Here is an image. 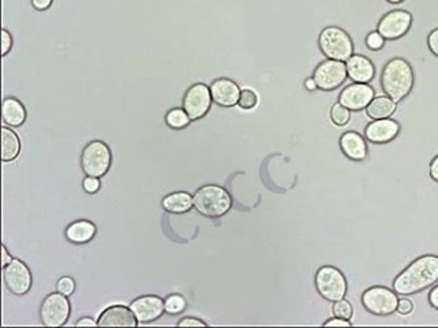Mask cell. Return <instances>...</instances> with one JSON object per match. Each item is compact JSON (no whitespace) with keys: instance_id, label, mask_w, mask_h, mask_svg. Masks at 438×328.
<instances>
[{"instance_id":"cell-1","label":"cell","mask_w":438,"mask_h":328,"mask_svg":"<svg viewBox=\"0 0 438 328\" xmlns=\"http://www.w3.org/2000/svg\"><path fill=\"white\" fill-rule=\"evenodd\" d=\"M438 282V256L425 254L412 261L393 281L398 295H412Z\"/></svg>"},{"instance_id":"cell-2","label":"cell","mask_w":438,"mask_h":328,"mask_svg":"<svg viewBox=\"0 0 438 328\" xmlns=\"http://www.w3.org/2000/svg\"><path fill=\"white\" fill-rule=\"evenodd\" d=\"M382 89L393 101H400L408 96L414 86V72L407 60L392 59L386 63L382 72Z\"/></svg>"},{"instance_id":"cell-3","label":"cell","mask_w":438,"mask_h":328,"mask_svg":"<svg viewBox=\"0 0 438 328\" xmlns=\"http://www.w3.org/2000/svg\"><path fill=\"white\" fill-rule=\"evenodd\" d=\"M195 210L206 217H220L230 211L232 197L222 186L206 185L193 196Z\"/></svg>"},{"instance_id":"cell-4","label":"cell","mask_w":438,"mask_h":328,"mask_svg":"<svg viewBox=\"0 0 438 328\" xmlns=\"http://www.w3.org/2000/svg\"><path fill=\"white\" fill-rule=\"evenodd\" d=\"M111 162L113 156L108 145L100 140L88 142L81 154V169L86 176H104L111 167Z\"/></svg>"},{"instance_id":"cell-5","label":"cell","mask_w":438,"mask_h":328,"mask_svg":"<svg viewBox=\"0 0 438 328\" xmlns=\"http://www.w3.org/2000/svg\"><path fill=\"white\" fill-rule=\"evenodd\" d=\"M319 48L325 57L347 62L354 55V44L348 33L337 26H329L319 36Z\"/></svg>"},{"instance_id":"cell-6","label":"cell","mask_w":438,"mask_h":328,"mask_svg":"<svg viewBox=\"0 0 438 328\" xmlns=\"http://www.w3.org/2000/svg\"><path fill=\"white\" fill-rule=\"evenodd\" d=\"M72 305L67 295L52 293L44 298L40 307L41 324L45 327H62L67 323Z\"/></svg>"},{"instance_id":"cell-7","label":"cell","mask_w":438,"mask_h":328,"mask_svg":"<svg viewBox=\"0 0 438 328\" xmlns=\"http://www.w3.org/2000/svg\"><path fill=\"white\" fill-rule=\"evenodd\" d=\"M315 286L319 294L330 301L336 302L347 294V279L341 271L332 266L320 267L315 275Z\"/></svg>"},{"instance_id":"cell-8","label":"cell","mask_w":438,"mask_h":328,"mask_svg":"<svg viewBox=\"0 0 438 328\" xmlns=\"http://www.w3.org/2000/svg\"><path fill=\"white\" fill-rule=\"evenodd\" d=\"M361 304L373 315L389 316L398 310V293L388 288L374 286L363 293Z\"/></svg>"},{"instance_id":"cell-9","label":"cell","mask_w":438,"mask_h":328,"mask_svg":"<svg viewBox=\"0 0 438 328\" xmlns=\"http://www.w3.org/2000/svg\"><path fill=\"white\" fill-rule=\"evenodd\" d=\"M211 103L213 97L210 88L199 82L186 91L182 100V108L191 118V120H199L203 116L207 115L211 108Z\"/></svg>"},{"instance_id":"cell-10","label":"cell","mask_w":438,"mask_h":328,"mask_svg":"<svg viewBox=\"0 0 438 328\" xmlns=\"http://www.w3.org/2000/svg\"><path fill=\"white\" fill-rule=\"evenodd\" d=\"M3 281L7 290L14 295H25L32 289V273L20 259H13V261L3 268Z\"/></svg>"},{"instance_id":"cell-11","label":"cell","mask_w":438,"mask_h":328,"mask_svg":"<svg viewBox=\"0 0 438 328\" xmlns=\"http://www.w3.org/2000/svg\"><path fill=\"white\" fill-rule=\"evenodd\" d=\"M347 76V64L344 62L329 59L319 64L313 78L319 89L333 91L344 84Z\"/></svg>"},{"instance_id":"cell-12","label":"cell","mask_w":438,"mask_h":328,"mask_svg":"<svg viewBox=\"0 0 438 328\" xmlns=\"http://www.w3.org/2000/svg\"><path fill=\"white\" fill-rule=\"evenodd\" d=\"M411 22H412V17L410 13L403 11V10L391 11L379 21L378 33L383 39H400L408 32Z\"/></svg>"},{"instance_id":"cell-13","label":"cell","mask_w":438,"mask_h":328,"mask_svg":"<svg viewBox=\"0 0 438 328\" xmlns=\"http://www.w3.org/2000/svg\"><path fill=\"white\" fill-rule=\"evenodd\" d=\"M130 309L133 310L136 319L140 324L152 323L162 317V315L166 312L164 301L158 295H142L132 301Z\"/></svg>"},{"instance_id":"cell-14","label":"cell","mask_w":438,"mask_h":328,"mask_svg":"<svg viewBox=\"0 0 438 328\" xmlns=\"http://www.w3.org/2000/svg\"><path fill=\"white\" fill-rule=\"evenodd\" d=\"M339 104L347 107L349 111H359L367 108L374 98V89L367 84H352L339 94Z\"/></svg>"},{"instance_id":"cell-15","label":"cell","mask_w":438,"mask_h":328,"mask_svg":"<svg viewBox=\"0 0 438 328\" xmlns=\"http://www.w3.org/2000/svg\"><path fill=\"white\" fill-rule=\"evenodd\" d=\"M139 320L136 319L130 307L113 305L104 309L98 320L100 327H137Z\"/></svg>"},{"instance_id":"cell-16","label":"cell","mask_w":438,"mask_h":328,"mask_svg":"<svg viewBox=\"0 0 438 328\" xmlns=\"http://www.w3.org/2000/svg\"><path fill=\"white\" fill-rule=\"evenodd\" d=\"M211 97L215 104L220 107H235L239 104L240 91L239 85L229 79V78H219L215 79L211 86Z\"/></svg>"},{"instance_id":"cell-17","label":"cell","mask_w":438,"mask_h":328,"mask_svg":"<svg viewBox=\"0 0 438 328\" xmlns=\"http://www.w3.org/2000/svg\"><path fill=\"white\" fill-rule=\"evenodd\" d=\"M400 132V125L396 120H392L389 118L385 119H377L371 123L364 130L366 138L370 142L374 144H386L398 137Z\"/></svg>"},{"instance_id":"cell-18","label":"cell","mask_w":438,"mask_h":328,"mask_svg":"<svg viewBox=\"0 0 438 328\" xmlns=\"http://www.w3.org/2000/svg\"><path fill=\"white\" fill-rule=\"evenodd\" d=\"M347 73L348 77L351 78L354 82L358 84H367L370 82L374 74H376V69L371 63V60L361 57V55H352L351 58L347 60Z\"/></svg>"},{"instance_id":"cell-19","label":"cell","mask_w":438,"mask_h":328,"mask_svg":"<svg viewBox=\"0 0 438 328\" xmlns=\"http://www.w3.org/2000/svg\"><path fill=\"white\" fill-rule=\"evenodd\" d=\"M98 232V227L95 223L81 219L70 223L66 229V238L69 242L76 244V245H84L91 242Z\"/></svg>"},{"instance_id":"cell-20","label":"cell","mask_w":438,"mask_h":328,"mask_svg":"<svg viewBox=\"0 0 438 328\" xmlns=\"http://www.w3.org/2000/svg\"><path fill=\"white\" fill-rule=\"evenodd\" d=\"M339 148L342 154L355 162H361L367 156L366 142L363 137L355 132H347L341 135Z\"/></svg>"},{"instance_id":"cell-21","label":"cell","mask_w":438,"mask_h":328,"mask_svg":"<svg viewBox=\"0 0 438 328\" xmlns=\"http://www.w3.org/2000/svg\"><path fill=\"white\" fill-rule=\"evenodd\" d=\"M3 123L10 128H20L26 120V110L16 97H7L1 104Z\"/></svg>"},{"instance_id":"cell-22","label":"cell","mask_w":438,"mask_h":328,"mask_svg":"<svg viewBox=\"0 0 438 328\" xmlns=\"http://www.w3.org/2000/svg\"><path fill=\"white\" fill-rule=\"evenodd\" d=\"M192 205H193V196L186 192L167 194L162 201V207L164 211L176 215L189 213L192 210Z\"/></svg>"},{"instance_id":"cell-23","label":"cell","mask_w":438,"mask_h":328,"mask_svg":"<svg viewBox=\"0 0 438 328\" xmlns=\"http://www.w3.org/2000/svg\"><path fill=\"white\" fill-rule=\"evenodd\" d=\"M1 160L4 163L16 160L21 154L20 137L6 126L1 128Z\"/></svg>"},{"instance_id":"cell-24","label":"cell","mask_w":438,"mask_h":328,"mask_svg":"<svg viewBox=\"0 0 438 328\" xmlns=\"http://www.w3.org/2000/svg\"><path fill=\"white\" fill-rule=\"evenodd\" d=\"M367 115L371 119H385L395 114L396 111V101H393L391 97L378 96L374 97L371 103L367 106Z\"/></svg>"},{"instance_id":"cell-25","label":"cell","mask_w":438,"mask_h":328,"mask_svg":"<svg viewBox=\"0 0 438 328\" xmlns=\"http://www.w3.org/2000/svg\"><path fill=\"white\" fill-rule=\"evenodd\" d=\"M166 125L170 128V129H174V130H181V129H185L192 120L191 118L188 116V114L185 113V110L182 108H173L170 110L167 114H166Z\"/></svg>"},{"instance_id":"cell-26","label":"cell","mask_w":438,"mask_h":328,"mask_svg":"<svg viewBox=\"0 0 438 328\" xmlns=\"http://www.w3.org/2000/svg\"><path fill=\"white\" fill-rule=\"evenodd\" d=\"M186 307V301L182 295L173 294L164 300V309L169 315H179Z\"/></svg>"},{"instance_id":"cell-27","label":"cell","mask_w":438,"mask_h":328,"mask_svg":"<svg viewBox=\"0 0 438 328\" xmlns=\"http://www.w3.org/2000/svg\"><path fill=\"white\" fill-rule=\"evenodd\" d=\"M330 118H332V120H333L335 125H337V126H344V125H347V123L349 122L351 114H349V110H348L347 107H344L342 104L337 103V104H335V106L332 107Z\"/></svg>"},{"instance_id":"cell-28","label":"cell","mask_w":438,"mask_h":328,"mask_svg":"<svg viewBox=\"0 0 438 328\" xmlns=\"http://www.w3.org/2000/svg\"><path fill=\"white\" fill-rule=\"evenodd\" d=\"M258 104V95L252 89H242L240 94L239 107L241 110H252Z\"/></svg>"},{"instance_id":"cell-29","label":"cell","mask_w":438,"mask_h":328,"mask_svg":"<svg viewBox=\"0 0 438 328\" xmlns=\"http://www.w3.org/2000/svg\"><path fill=\"white\" fill-rule=\"evenodd\" d=\"M333 313H335L336 317H341V319L349 320V319L352 317L354 309H352V305H351L348 301H345V300L342 298V300H339V301H336V302H335V305H333Z\"/></svg>"},{"instance_id":"cell-30","label":"cell","mask_w":438,"mask_h":328,"mask_svg":"<svg viewBox=\"0 0 438 328\" xmlns=\"http://www.w3.org/2000/svg\"><path fill=\"white\" fill-rule=\"evenodd\" d=\"M57 289L62 294H64V295H72L73 293H74V290H76V282H74V279L73 278H70V276H63V278H60V281H58V283H57Z\"/></svg>"},{"instance_id":"cell-31","label":"cell","mask_w":438,"mask_h":328,"mask_svg":"<svg viewBox=\"0 0 438 328\" xmlns=\"http://www.w3.org/2000/svg\"><path fill=\"white\" fill-rule=\"evenodd\" d=\"M82 188L86 193L95 194L100 191V178L95 176H86L82 182Z\"/></svg>"},{"instance_id":"cell-32","label":"cell","mask_w":438,"mask_h":328,"mask_svg":"<svg viewBox=\"0 0 438 328\" xmlns=\"http://www.w3.org/2000/svg\"><path fill=\"white\" fill-rule=\"evenodd\" d=\"M383 38L379 35L378 32H373L367 36L366 43H367V47L373 51H378L382 47H383Z\"/></svg>"},{"instance_id":"cell-33","label":"cell","mask_w":438,"mask_h":328,"mask_svg":"<svg viewBox=\"0 0 438 328\" xmlns=\"http://www.w3.org/2000/svg\"><path fill=\"white\" fill-rule=\"evenodd\" d=\"M11 48H13V38L6 29H3L1 30V55L3 57L9 55Z\"/></svg>"},{"instance_id":"cell-34","label":"cell","mask_w":438,"mask_h":328,"mask_svg":"<svg viewBox=\"0 0 438 328\" xmlns=\"http://www.w3.org/2000/svg\"><path fill=\"white\" fill-rule=\"evenodd\" d=\"M414 310V304L408 298L398 300V312L400 315H410Z\"/></svg>"},{"instance_id":"cell-35","label":"cell","mask_w":438,"mask_h":328,"mask_svg":"<svg viewBox=\"0 0 438 328\" xmlns=\"http://www.w3.org/2000/svg\"><path fill=\"white\" fill-rule=\"evenodd\" d=\"M207 324L196 317H185L179 323V327H206Z\"/></svg>"},{"instance_id":"cell-36","label":"cell","mask_w":438,"mask_h":328,"mask_svg":"<svg viewBox=\"0 0 438 328\" xmlns=\"http://www.w3.org/2000/svg\"><path fill=\"white\" fill-rule=\"evenodd\" d=\"M323 326H326V327H351L352 324H351L349 320H347V319L335 317V319H330V320L325 322Z\"/></svg>"},{"instance_id":"cell-37","label":"cell","mask_w":438,"mask_h":328,"mask_svg":"<svg viewBox=\"0 0 438 328\" xmlns=\"http://www.w3.org/2000/svg\"><path fill=\"white\" fill-rule=\"evenodd\" d=\"M427 44H429L430 51H432L436 57H438V29H434V30L429 35Z\"/></svg>"},{"instance_id":"cell-38","label":"cell","mask_w":438,"mask_h":328,"mask_svg":"<svg viewBox=\"0 0 438 328\" xmlns=\"http://www.w3.org/2000/svg\"><path fill=\"white\" fill-rule=\"evenodd\" d=\"M52 0H32V6L38 10V11H45L51 7Z\"/></svg>"},{"instance_id":"cell-39","label":"cell","mask_w":438,"mask_h":328,"mask_svg":"<svg viewBox=\"0 0 438 328\" xmlns=\"http://www.w3.org/2000/svg\"><path fill=\"white\" fill-rule=\"evenodd\" d=\"M11 261H13L11 254H10L9 251H7L6 245H1V267L4 268V267H6V266H9Z\"/></svg>"},{"instance_id":"cell-40","label":"cell","mask_w":438,"mask_h":328,"mask_svg":"<svg viewBox=\"0 0 438 328\" xmlns=\"http://www.w3.org/2000/svg\"><path fill=\"white\" fill-rule=\"evenodd\" d=\"M429 302L434 309H438V285L430 290L429 293Z\"/></svg>"},{"instance_id":"cell-41","label":"cell","mask_w":438,"mask_h":328,"mask_svg":"<svg viewBox=\"0 0 438 328\" xmlns=\"http://www.w3.org/2000/svg\"><path fill=\"white\" fill-rule=\"evenodd\" d=\"M430 176L438 182V154L430 163Z\"/></svg>"},{"instance_id":"cell-42","label":"cell","mask_w":438,"mask_h":328,"mask_svg":"<svg viewBox=\"0 0 438 328\" xmlns=\"http://www.w3.org/2000/svg\"><path fill=\"white\" fill-rule=\"evenodd\" d=\"M76 326H79V327H88V326L94 327V326H98V322L92 320L91 317H82L81 320L76 323Z\"/></svg>"},{"instance_id":"cell-43","label":"cell","mask_w":438,"mask_h":328,"mask_svg":"<svg viewBox=\"0 0 438 328\" xmlns=\"http://www.w3.org/2000/svg\"><path fill=\"white\" fill-rule=\"evenodd\" d=\"M305 88L308 89V91H314V89H317L318 86H317V84H315V81H314V78H308V79H305Z\"/></svg>"},{"instance_id":"cell-44","label":"cell","mask_w":438,"mask_h":328,"mask_svg":"<svg viewBox=\"0 0 438 328\" xmlns=\"http://www.w3.org/2000/svg\"><path fill=\"white\" fill-rule=\"evenodd\" d=\"M388 1H391V3H401L403 0H388Z\"/></svg>"}]
</instances>
